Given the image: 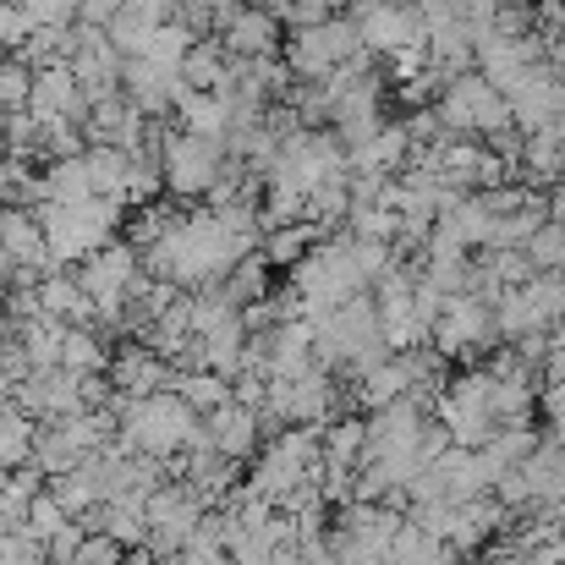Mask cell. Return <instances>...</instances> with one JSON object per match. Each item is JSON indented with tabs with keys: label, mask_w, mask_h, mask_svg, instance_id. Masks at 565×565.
Returning <instances> with one entry per match:
<instances>
[{
	"label": "cell",
	"mask_w": 565,
	"mask_h": 565,
	"mask_svg": "<svg viewBox=\"0 0 565 565\" xmlns=\"http://www.w3.org/2000/svg\"><path fill=\"white\" fill-rule=\"evenodd\" d=\"M177 121H182V132L192 138H220L225 143V132H231V105L220 99V94H177Z\"/></svg>",
	"instance_id": "23"
},
{
	"label": "cell",
	"mask_w": 565,
	"mask_h": 565,
	"mask_svg": "<svg viewBox=\"0 0 565 565\" xmlns=\"http://www.w3.org/2000/svg\"><path fill=\"white\" fill-rule=\"evenodd\" d=\"M166 565H231V561H225V550H182V555H171Z\"/></svg>",
	"instance_id": "47"
},
{
	"label": "cell",
	"mask_w": 565,
	"mask_h": 565,
	"mask_svg": "<svg viewBox=\"0 0 565 565\" xmlns=\"http://www.w3.org/2000/svg\"><path fill=\"white\" fill-rule=\"evenodd\" d=\"M121 565H160V561H154L149 550H132V555H127V561H121Z\"/></svg>",
	"instance_id": "53"
},
{
	"label": "cell",
	"mask_w": 565,
	"mask_h": 565,
	"mask_svg": "<svg viewBox=\"0 0 565 565\" xmlns=\"http://www.w3.org/2000/svg\"><path fill=\"white\" fill-rule=\"evenodd\" d=\"M121 6H127L132 17L154 22V28H160V22H177V17H182V0H121Z\"/></svg>",
	"instance_id": "45"
},
{
	"label": "cell",
	"mask_w": 565,
	"mask_h": 565,
	"mask_svg": "<svg viewBox=\"0 0 565 565\" xmlns=\"http://www.w3.org/2000/svg\"><path fill=\"white\" fill-rule=\"evenodd\" d=\"M11 390H17V384H11V379L0 374V406H11Z\"/></svg>",
	"instance_id": "54"
},
{
	"label": "cell",
	"mask_w": 565,
	"mask_h": 565,
	"mask_svg": "<svg viewBox=\"0 0 565 565\" xmlns=\"http://www.w3.org/2000/svg\"><path fill=\"white\" fill-rule=\"evenodd\" d=\"M527 264H533V275H565V225L555 220H544L533 236H527Z\"/></svg>",
	"instance_id": "35"
},
{
	"label": "cell",
	"mask_w": 565,
	"mask_h": 565,
	"mask_svg": "<svg viewBox=\"0 0 565 565\" xmlns=\"http://www.w3.org/2000/svg\"><path fill=\"white\" fill-rule=\"evenodd\" d=\"M22 39H28L22 0H0V50H22Z\"/></svg>",
	"instance_id": "44"
},
{
	"label": "cell",
	"mask_w": 565,
	"mask_h": 565,
	"mask_svg": "<svg viewBox=\"0 0 565 565\" xmlns=\"http://www.w3.org/2000/svg\"><path fill=\"white\" fill-rule=\"evenodd\" d=\"M33 439H39V423L17 406H0V472L33 467Z\"/></svg>",
	"instance_id": "27"
},
{
	"label": "cell",
	"mask_w": 565,
	"mask_h": 565,
	"mask_svg": "<svg viewBox=\"0 0 565 565\" xmlns=\"http://www.w3.org/2000/svg\"><path fill=\"white\" fill-rule=\"evenodd\" d=\"M28 116H33V121H72V127H83L88 99H83V88H77L72 66H44V72H33Z\"/></svg>",
	"instance_id": "17"
},
{
	"label": "cell",
	"mask_w": 565,
	"mask_h": 565,
	"mask_svg": "<svg viewBox=\"0 0 565 565\" xmlns=\"http://www.w3.org/2000/svg\"><path fill=\"white\" fill-rule=\"evenodd\" d=\"M77 544H83V522H66V527L44 544V565H72L77 561Z\"/></svg>",
	"instance_id": "43"
},
{
	"label": "cell",
	"mask_w": 565,
	"mask_h": 565,
	"mask_svg": "<svg viewBox=\"0 0 565 565\" xmlns=\"http://www.w3.org/2000/svg\"><path fill=\"white\" fill-rule=\"evenodd\" d=\"M192 44H198V33H192L188 22H160V28L149 33V44H143V61L177 77V66H182V55H188Z\"/></svg>",
	"instance_id": "33"
},
{
	"label": "cell",
	"mask_w": 565,
	"mask_h": 565,
	"mask_svg": "<svg viewBox=\"0 0 565 565\" xmlns=\"http://www.w3.org/2000/svg\"><path fill=\"white\" fill-rule=\"evenodd\" d=\"M83 160H88V182H94V198H116V203H121V182H127V166H132V154H121L116 143H88V149H83Z\"/></svg>",
	"instance_id": "32"
},
{
	"label": "cell",
	"mask_w": 565,
	"mask_h": 565,
	"mask_svg": "<svg viewBox=\"0 0 565 565\" xmlns=\"http://www.w3.org/2000/svg\"><path fill=\"white\" fill-rule=\"evenodd\" d=\"M220 297H225L236 313L253 308V302H264V297H269V264H264L258 253L236 258V264L225 269V280H220Z\"/></svg>",
	"instance_id": "26"
},
{
	"label": "cell",
	"mask_w": 565,
	"mask_h": 565,
	"mask_svg": "<svg viewBox=\"0 0 565 565\" xmlns=\"http://www.w3.org/2000/svg\"><path fill=\"white\" fill-rule=\"evenodd\" d=\"M434 116H439V127L450 132V138H505V132H516L511 127V105H505V94L500 88H489L478 72H461V77H450L439 94H434Z\"/></svg>",
	"instance_id": "4"
},
{
	"label": "cell",
	"mask_w": 565,
	"mask_h": 565,
	"mask_svg": "<svg viewBox=\"0 0 565 565\" xmlns=\"http://www.w3.org/2000/svg\"><path fill=\"white\" fill-rule=\"evenodd\" d=\"M209 39L225 50V61H264V55H280L286 28H280V17H275L269 6H247V0H236V6L214 22Z\"/></svg>",
	"instance_id": "11"
},
{
	"label": "cell",
	"mask_w": 565,
	"mask_h": 565,
	"mask_svg": "<svg viewBox=\"0 0 565 565\" xmlns=\"http://www.w3.org/2000/svg\"><path fill=\"white\" fill-rule=\"evenodd\" d=\"M369 286H363V275H358V264H352V236H335V242H319L297 269H291V313L302 319V324H313L319 313H335L341 302H352V297H363Z\"/></svg>",
	"instance_id": "2"
},
{
	"label": "cell",
	"mask_w": 565,
	"mask_h": 565,
	"mask_svg": "<svg viewBox=\"0 0 565 565\" xmlns=\"http://www.w3.org/2000/svg\"><path fill=\"white\" fill-rule=\"evenodd\" d=\"M352 379H358V401L374 406V412L406 395V363L401 358H379V363H369L363 374H352Z\"/></svg>",
	"instance_id": "30"
},
{
	"label": "cell",
	"mask_w": 565,
	"mask_h": 565,
	"mask_svg": "<svg viewBox=\"0 0 565 565\" xmlns=\"http://www.w3.org/2000/svg\"><path fill=\"white\" fill-rule=\"evenodd\" d=\"M121 561H127V550H121L116 539H105V533H83L77 561L72 565H121Z\"/></svg>",
	"instance_id": "42"
},
{
	"label": "cell",
	"mask_w": 565,
	"mask_h": 565,
	"mask_svg": "<svg viewBox=\"0 0 565 565\" xmlns=\"http://www.w3.org/2000/svg\"><path fill=\"white\" fill-rule=\"evenodd\" d=\"M544 412H550V417H565V379L544 390Z\"/></svg>",
	"instance_id": "49"
},
{
	"label": "cell",
	"mask_w": 565,
	"mask_h": 565,
	"mask_svg": "<svg viewBox=\"0 0 565 565\" xmlns=\"http://www.w3.org/2000/svg\"><path fill=\"white\" fill-rule=\"evenodd\" d=\"M121 11V0H77V22L83 28H110Z\"/></svg>",
	"instance_id": "46"
},
{
	"label": "cell",
	"mask_w": 565,
	"mask_h": 565,
	"mask_svg": "<svg viewBox=\"0 0 565 565\" xmlns=\"http://www.w3.org/2000/svg\"><path fill=\"white\" fill-rule=\"evenodd\" d=\"M127 220V203L116 198H88V203H44L39 209V231H44V253L50 269H72L88 253H99L105 242H116V225Z\"/></svg>",
	"instance_id": "1"
},
{
	"label": "cell",
	"mask_w": 565,
	"mask_h": 565,
	"mask_svg": "<svg viewBox=\"0 0 565 565\" xmlns=\"http://www.w3.org/2000/svg\"><path fill=\"white\" fill-rule=\"evenodd\" d=\"M66 522H72V516L55 505V494H50V489H39V494H33V505H28V522H22V533H28V539H39V544H50V539H55Z\"/></svg>",
	"instance_id": "37"
},
{
	"label": "cell",
	"mask_w": 565,
	"mask_h": 565,
	"mask_svg": "<svg viewBox=\"0 0 565 565\" xmlns=\"http://www.w3.org/2000/svg\"><path fill=\"white\" fill-rule=\"evenodd\" d=\"M220 171H225V143H220V138L171 132V143H166V154H160V177H166V192H171L177 203L192 209V198H203V192L214 188Z\"/></svg>",
	"instance_id": "8"
},
{
	"label": "cell",
	"mask_w": 565,
	"mask_h": 565,
	"mask_svg": "<svg viewBox=\"0 0 565 565\" xmlns=\"http://www.w3.org/2000/svg\"><path fill=\"white\" fill-rule=\"evenodd\" d=\"M258 412L253 406H242V401H225V406H214L209 417H203V439H209V450H220L225 461H247V456H258Z\"/></svg>",
	"instance_id": "18"
},
{
	"label": "cell",
	"mask_w": 565,
	"mask_h": 565,
	"mask_svg": "<svg viewBox=\"0 0 565 565\" xmlns=\"http://www.w3.org/2000/svg\"><path fill=\"white\" fill-rule=\"evenodd\" d=\"M33 302H39V319H55V324H88L94 330V308L77 286V275L66 269H50L33 280Z\"/></svg>",
	"instance_id": "19"
},
{
	"label": "cell",
	"mask_w": 565,
	"mask_h": 565,
	"mask_svg": "<svg viewBox=\"0 0 565 565\" xmlns=\"http://www.w3.org/2000/svg\"><path fill=\"white\" fill-rule=\"evenodd\" d=\"M347 225H352V236H363V242H395V236H401V214H395L390 203L352 209V214H347Z\"/></svg>",
	"instance_id": "36"
},
{
	"label": "cell",
	"mask_w": 565,
	"mask_h": 565,
	"mask_svg": "<svg viewBox=\"0 0 565 565\" xmlns=\"http://www.w3.org/2000/svg\"><path fill=\"white\" fill-rule=\"evenodd\" d=\"M539 61H544V39H539V33H527V39H500V33H494L489 44L472 50V72H478L489 88H500V94H505L527 66H539Z\"/></svg>",
	"instance_id": "16"
},
{
	"label": "cell",
	"mask_w": 565,
	"mask_h": 565,
	"mask_svg": "<svg viewBox=\"0 0 565 565\" xmlns=\"http://www.w3.org/2000/svg\"><path fill=\"white\" fill-rule=\"evenodd\" d=\"M198 428H203V417L192 412L182 395H171V390H160V395H149V401H132V406H121V417H116V439H121L132 456H149V461H177L192 439H198Z\"/></svg>",
	"instance_id": "3"
},
{
	"label": "cell",
	"mask_w": 565,
	"mask_h": 565,
	"mask_svg": "<svg viewBox=\"0 0 565 565\" xmlns=\"http://www.w3.org/2000/svg\"><path fill=\"white\" fill-rule=\"evenodd\" d=\"M0 565H44V544L28 539L22 527L17 533H0Z\"/></svg>",
	"instance_id": "41"
},
{
	"label": "cell",
	"mask_w": 565,
	"mask_h": 565,
	"mask_svg": "<svg viewBox=\"0 0 565 565\" xmlns=\"http://www.w3.org/2000/svg\"><path fill=\"white\" fill-rule=\"evenodd\" d=\"M561 379H565V352L550 347V352H544V384H561Z\"/></svg>",
	"instance_id": "48"
},
{
	"label": "cell",
	"mask_w": 565,
	"mask_h": 565,
	"mask_svg": "<svg viewBox=\"0 0 565 565\" xmlns=\"http://www.w3.org/2000/svg\"><path fill=\"white\" fill-rule=\"evenodd\" d=\"M544 203H550V220H555V225H565V182H555Z\"/></svg>",
	"instance_id": "50"
},
{
	"label": "cell",
	"mask_w": 565,
	"mask_h": 565,
	"mask_svg": "<svg viewBox=\"0 0 565 565\" xmlns=\"http://www.w3.org/2000/svg\"><path fill=\"white\" fill-rule=\"evenodd\" d=\"M352 55H363L358 44V22L352 17H330L324 28H308V33H291L280 44V61L291 72V83H324L335 66H347Z\"/></svg>",
	"instance_id": "6"
},
{
	"label": "cell",
	"mask_w": 565,
	"mask_h": 565,
	"mask_svg": "<svg viewBox=\"0 0 565 565\" xmlns=\"http://www.w3.org/2000/svg\"><path fill=\"white\" fill-rule=\"evenodd\" d=\"M28 28H72L77 22V0H22Z\"/></svg>",
	"instance_id": "40"
},
{
	"label": "cell",
	"mask_w": 565,
	"mask_h": 565,
	"mask_svg": "<svg viewBox=\"0 0 565 565\" xmlns=\"http://www.w3.org/2000/svg\"><path fill=\"white\" fill-rule=\"evenodd\" d=\"M105 379H110V395H116L121 406H132V401H149V395L171 390L177 369H171L166 358H154V352H149L143 341H127V347H121V352L110 358Z\"/></svg>",
	"instance_id": "14"
},
{
	"label": "cell",
	"mask_w": 565,
	"mask_h": 565,
	"mask_svg": "<svg viewBox=\"0 0 565 565\" xmlns=\"http://www.w3.org/2000/svg\"><path fill=\"white\" fill-rule=\"evenodd\" d=\"M561 94L565 83L539 61V66H527L511 88H505V105H511V127L527 138V132H539V127H550V121H561Z\"/></svg>",
	"instance_id": "13"
},
{
	"label": "cell",
	"mask_w": 565,
	"mask_h": 565,
	"mask_svg": "<svg viewBox=\"0 0 565 565\" xmlns=\"http://www.w3.org/2000/svg\"><path fill=\"white\" fill-rule=\"evenodd\" d=\"M358 44H363V55L423 50V17H417V6L401 0V6H379L369 17H358Z\"/></svg>",
	"instance_id": "15"
},
{
	"label": "cell",
	"mask_w": 565,
	"mask_h": 565,
	"mask_svg": "<svg viewBox=\"0 0 565 565\" xmlns=\"http://www.w3.org/2000/svg\"><path fill=\"white\" fill-rule=\"evenodd\" d=\"M544 445H561L565 450V417H550V439H544Z\"/></svg>",
	"instance_id": "51"
},
{
	"label": "cell",
	"mask_w": 565,
	"mask_h": 565,
	"mask_svg": "<svg viewBox=\"0 0 565 565\" xmlns=\"http://www.w3.org/2000/svg\"><path fill=\"white\" fill-rule=\"evenodd\" d=\"M347 236H352V231H347ZM395 258H401V253H395V242H363V236H352V264H358L363 286H374Z\"/></svg>",
	"instance_id": "38"
},
{
	"label": "cell",
	"mask_w": 565,
	"mask_h": 565,
	"mask_svg": "<svg viewBox=\"0 0 565 565\" xmlns=\"http://www.w3.org/2000/svg\"><path fill=\"white\" fill-rule=\"evenodd\" d=\"M511 522V511L500 505V500H489V494H478V500H467V505H456V516H450V550H478L483 539H494L500 527Z\"/></svg>",
	"instance_id": "20"
},
{
	"label": "cell",
	"mask_w": 565,
	"mask_h": 565,
	"mask_svg": "<svg viewBox=\"0 0 565 565\" xmlns=\"http://www.w3.org/2000/svg\"><path fill=\"white\" fill-rule=\"evenodd\" d=\"M55 369H66V374H77V379L105 374V369H110L105 335L88 330V324H66V335H61V363H55Z\"/></svg>",
	"instance_id": "22"
},
{
	"label": "cell",
	"mask_w": 565,
	"mask_h": 565,
	"mask_svg": "<svg viewBox=\"0 0 565 565\" xmlns=\"http://www.w3.org/2000/svg\"><path fill=\"white\" fill-rule=\"evenodd\" d=\"M39 182H44V203H88V198H94L88 160H83V154H77V160H50V166L39 171Z\"/></svg>",
	"instance_id": "29"
},
{
	"label": "cell",
	"mask_w": 565,
	"mask_h": 565,
	"mask_svg": "<svg viewBox=\"0 0 565 565\" xmlns=\"http://www.w3.org/2000/svg\"><path fill=\"white\" fill-rule=\"evenodd\" d=\"M177 77H182L188 94H220V88H225V50H220L214 39H198L188 55H182Z\"/></svg>",
	"instance_id": "25"
},
{
	"label": "cell",
	"mask_w": 565,
	"mask_h": 565,
	"mask_svg": "<svg viewBox=\"0 0 565 565\" xmlns=\"http://www.w3.org/2000/svg\"><path fill=\"white\" fill-rule=\"evenodd\" d=\"M269 177H291L297 188H319L330 177H347V149H341V138L330 127H297L280 143Z\"/></svg>",
	"instance_id": "9"
},
{
	"label": "cell",
	"mask_w": 565,
	"mask_h": 565,
	"mask_svg": "<svg viewBox=\"0 0 565 565\" xmlns=\"http://www.w3.org/2000/svg\"><path fill=\"white\" fill-rule=\"evenodd\" d=\"M363 450H369V417H330L324 423V456H319V467L358 472L363 467Z\"/></svg>",
	"instance_id": "21"
},
{
	"label": "cell",
	"mask_w": 565,
	"mask_h": 565,
	"mask_svg": "<svg viewBox=\"0 0 565 565\" xmlns=\"http://www.w3.org/2000/svg\"><path fill=\"white\" fill-rule=\"evenodd\" d=\"M264 231L269 225H308V188H297L291 177H264Z\"/></svg>",
	"instance_id": "28"
},
{
	"label": "cell",
	"mask_w": 565,
	"mask_h": 565,
	"mask_svg": "<svg viewBox=\"0 0 565 565\" xmlns=\"http://www.w3.org/2000/svg\"><path fill=\"white\" fill-rule=\"evenodd\" d=\"M489 341H500V330H494V308L483 302V297H450L445 308H439V319L428 324V352L434 358H472V352H483Z\"/></svg>",
	"instance_id": "10"
},
{
	"label": "cell",
	"mask_w": 565,
	"mask_h": 565,
	"mask_svg": "<svg viewBox=\"0 0 565 565\" xmlns=\"http://www.w3.org/2000/svg\"><path fill=\"white\" fill-rule=\"evenodd\" d=\"M28 88H33V72L17 61V55H6L0 61V110L11 116V110H28Z\"/></svg>",
	"instance_id": "39"
},
{
	"label": "cell",
	"mask_w": 565,
	"mask_h": 565,
	"mask_svg": "<svg viewBox=\"0 0 565 565\" xmlns=\"http://www.w3.org/2000/svg\"><path fill=\"white\" fill-rule=\"evenodd\" d=\"M72 77H77V88H83V99L94 105V99H116L121 94V55L110 50V39H105V28H72Z\"/></svg>",
	"instance_id": "12"
},
{
	"label": "cell",
	"mask_w": 565,
	"mask_h": 565,
	"mask_svg": "<svg viewBox=\"0 0 565 565\" xmlns=\"http://www.w3.org/2000/svg\"><path fill=\"white\" fill-rule=\"evenodd\" d=\"M319 456H324V428H280V434L258 450L247 489L264 494V500L280 511V500H286L291 489H302V483L319 478Z\"/></svg>",
	"instance_id": "5"
},
{
	"label": "cell",
	"mask_w": 565,
	"mask_h": 565,
	"mask_svg": "<svg viewBox=\"0 0 565 565\" xmlns=\"http://www.w3.org/2000/svg\"><path fill=\"white\" fill-rule=\"evenodd\" d=\"M319 242H324V231H319V225H269V231H264V253H258V258H264L269 269H297Z\"/></svg>",
	"instance_id": "24"
},
{
	"label": "cell",
	"mask_w": 565,
	"mask_h": 565,
	"mask_svg": "<svg viewBox=\"0 0 565 565\" xmlns=\"http://www.w3.org/2000/svg\"><path fill=\"white\" fill-rule=\"evenodd\" d=\"M550 347H561V352H565V313L550 324Z\"/></svg>",
	"instance_id": "52"
},
{
	"label": "cell",
	"mask_w": 565,
	"mask_h": 565,
	"mask_svg": "<svg viewBox=\"0 0 565 565\" xmlns=\"http://www.w3.org/2000/svg\"><path fill=\"white\" fill-rule=\"evenodd\" d=\"M561 6H565V0H561Z\"/></svg>",
	"instance_id": "56"
},
{
	"label": "cell",
	"mask_w": 565,
	"mask_h": 565,
	"mask_svg": "<svg viewBox=\"0 0 565 565\" xmlns=\"http://www.w3.org/2000/svg\"><path fill=\"white\" fill-rule=\"evenodd\" d=\"M352 214V192H347V177H330L319 188H308V225L330 231V225H347Z\"/></svg>",
	"instance_id": "34"
},
{
	"label": "cell",
	"mask_w": 565,
	"mask_h": 565,
	"mask_svg": "<svg viewBox=\"0 0 565 565\" xmlns=\"http://www.w3.org/2000/svg\"><path fill=\"white\" fill-rule=\"evenodd\" d=\"M171 395H182L198 417H209L214 406H225V401H231V379L209 374V369H182V374L171 379Z\"/></svg>",
	"instance_id": "31"
},
{
	"label": "cell",
	"mask_w": 565,
	"mask_h": 565,
	"mask_svg": "<svg viewBox=\"0 0 565 565\" xmlns=\"http://www.w3.org/2000/svg\"><path fill=\"white\" fill-rule=\"evenodd\" d=\"M434 406H439V428L450 434L456 450H478V445H489V434L500 428V423L489 417V374H483V369L456 374L439 390Z\"/></svg>",
	"instance_id": "7"
},
{
	"label": "cell",
	"mask_w": 565,
	"mask_h": 565,
	"mask_svg": "<svg viewBox=\"0 0 565 565\" xmlns=\"http://www.w3.org/2000/svg\"><path fill=\"white\" fill-rule=\"evenodd\" d=\"M6 154H11V149H6V138H0V160H6Z\"/></svg>",
	"instance_id": "55"
}]
</instances>
